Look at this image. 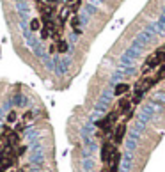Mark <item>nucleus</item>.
Wrapping results in <instances>:
<instances>
[{
    "label": "nucleus",
    "mask_w": 165,
    "mask_h": 172,
    "mask_svg": "<svg viewBox=\"0 0 165 172\" xmlns=\"http://www.w3.org/2000/svg\"><path fill=\"white\" fill-rule=\"evenodd\" d=\"M48 36H50V29H48V27H43V30H41V37L46 39Z\"/></svg>",
    "instance_id": "obj_7"
},
{
    "label": "nucleus",
    "mask_w": 165,
    "mask_h": 172,
    "mask_svg": "<svg viewBox=\"0 0 165 172\" xmlns=\"http://www.w3.org/2000/svg\"><path fill=\"white\" fill-rule=\"evenodd\" d=\"M4 140H6L4 137H0V147H2V144H4Z\"/></svg>",
    "instance_id": "obj_11"
},
{
    "label": "nucleus",
    "mask_w": 165,
    "mask_h": 172,
    "mask_svg": "<svg viewBox=\"0 0 165 172\" xmlns=\"http://www.w3.org/2000/svg\"><path fill=\"white\" fill-rule=\"evenodd\" d=\"M48 2H55V0H48Z\"/></svg>",
    "instance_id": "obj_12"
},
{
    "label": "nucleus",
    "mask_w": 165,
    "mask_h": 172,
    "mask_svg": "<svg viewBox=\"0 0 165 172\" xmlns=\"http://www.w3.org/2000/svg\"><path fill=\"white\" fill-rule=\"evenodd\" d=\"M124 133H126V126H124V124H119V126L115 128V131H114L112 142H114V144H121V140H123Z\"/></svg>",
    "instance_id": "obj_2"
},
{
    "label": "nucleus",
    "mask_w": 165,
    "mask_h": 172,
    "mask_svg": "<svg viewBox=\"0 0 165 172\" xmlns=\"http://www.w3.org/2000/svg\"><path fill=\"white\" fill-rule=\"evenodd\" d=\"M30 29L32 30H39V20H32L30 21Z\"/></svg>",
    "instance_id": "obj_8"
},
{
    "label": "nucleus",
    "mask_w": 165,
    "mask_h": 172,
    "mask_svg": "<svg viewBox=\"0 0 165 172\" xmlns=\"http://www.w3.org/2000/svg\"><path fill=\"white\" fill-rule=\"evenodd\" d=\"M18 144H20V135L18 133H11L9 135V140H7V145L14 149V145H18Z\"/></svg>",
    "instance_id": "obj_5"
},
{
    "label": "nucleus",
    "mask_w": 165,
    "mask_h": 172,
    "mask_svg": "<svg viewBox=\"0 0 165 172\" xmlns=\"http://www.w3.org/2000/svg\"><path fill=\"white\" fill-rule=\"evenodd\" d=\"M119 160H121V153L115 151L112 160H110V170L108 172H117V169H119Z\"/></svg>",
    "instance_id": "obj_3"
},
{
    "label": "nucleus",
    "mask_w": 165,
    "mask_h": 172,
    "mask_svg": "<svg viewBox=\"0 0 165 172\" xmlns=\"http://www.w3.org/2000/svg\"><path fill=\"white\" fill-rule=\"evenodd\" d=\"M128 91H130V85H128V83H119V85L114 89L115 96H121V94H124V92H128Z\"/></svg>",
    "instance_id": "obj_4"
},
{
    "label": "nucleus",
    "mask_w": 165,
    "mask_h": 172,
    "mask_svg": "<svg viewBox=\"0 0 165 172\" xmlns=\"http://www.w3.org/2000/svg\"><path fill=\"white\" fill-rule=\"evenodd\" d=\"M71 25H73V27L78 25V18H73V20H71Z\"/></svg>",
    "instance_id": "obj_10"
},
{
    "label": "nucleus",
    "mask_w": 165,
    "mask_h": 172,
    "mask_svg": "<svg viewBox=\"0 0 165 172\" xmlns=\"http://www.w3.org/2000/svg\"><path fill=\"white\" fill-rule=\"evenodd\" d=\"M57 50H59L60 53L67 52V45H66V41H59V45H57Z\"/></svg>",
    "instance_id": "obj_6"
},
{
    "label": "nucleus",
    "mask_w": 165,
    "mask_h": 172,
    "mask_svg": "<svg viewBox=\"0 0 165 172\" xmlns=\"http://www.w3.org/2000/svg\"><path fill=\"white\" fill-rule=\"evenodd\" d=\"M7 121H9V122H13V121H16V112H11V114L7 115Z\"/></svg>",
    "instance_id": "obj_9"
},
{
    "label": "nucleus",
    "mask_w": 165,
    "mask_h": 172,
    "mask_svg": "<svg viewBox=\"0 0 165 172\" xmlns=\"http://www.w3.org/2000/svg\"><path fill=\"white\" fill-rule=\"evenodd\" d=\"M115 151H117V149L114 147V144H110V142H105V144H103V147H101V160H103V162L108 165Z\"/></svg>",
    "instance_id": "obj_1"
}]
</instances>
